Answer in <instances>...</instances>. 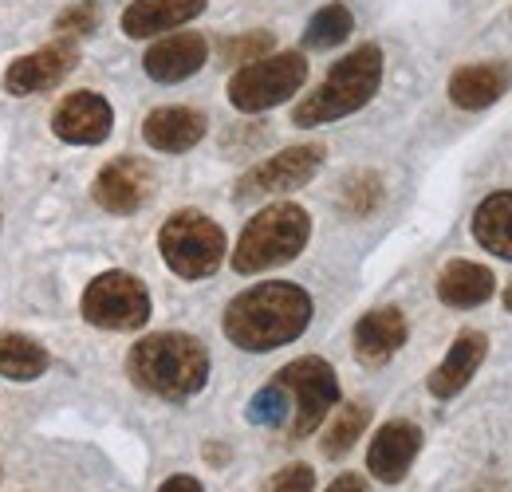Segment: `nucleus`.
<instances>
[{
	"mask_svg": "<svg viewBox=\"0 0 512 492\" xmlns=\"http://www.w3.org/2000/svg\"><path fill=\"white\" fill-rule=\"evenodd\" d=\"M312 311H316L312 296L300 284L268 280V284L241 292L225 308V335L233 347H241L249 355H264V351L296 343L308 331Z\"/></svg>",
	"mask_w": 512,
	"mask_h": 492,
	"instance_id": "f257e3e1",
	"label": "nucleus"
},
{
	"mask_svg": "<svg viewBox=\"0 0 512 492\" xmlns=\"http://www.w3.org/2000/svg\"><path fill=\"white\" fill-rule=\"evenodd\" d=\"M130 382L154 398L186 402L209 382V351L186 331H158L130 347Z\"/></svg>",
	"mask_w": 512,
	"mask_h": 492,
	"instance_id": "f03ea898",
	"label": "nucleus"
},
{
	"mask_svg": "<svg viewBox=\"0 0 512 492\" xmlns=\"http://www.w3.org/2000/svg\"><path fill=\"white\" fill-rule=\"evenodd\" d=\"M379 83H383V48L363 44V48L347 52L339 63H331V71L323 75L320 87L292 107V123L323 126L335 123V119H347L379 95Z\"/></svg>",
	"mask_w": 512,
	"mask_h": 492,
	"instance_id": "7ed1b4c3",
	"label": "nucleus"
},
{
	"mask_svg": "<svg viewBox=\"0 0 512 492\" xmlns=\"http://www.w3.org/2000/svg\"><path fill=\"white\" fill-rule=\"evenodd\" d=\"M308 237H312L308 209H300L296 201H276V205L260 209L245 225L241 241L233 248V272L256 276V272L280 268V264H288L304 252Z\"/></svg>",
	"mask_w": 512,
	"mask_h": 492,
	"instance_id": "20e7f679",
	"label": "nucleus"
},
{
	"mask_svg": "<svg viewBox=\"0 0 512 492\" xmlns=\"http://www.w3.org/2000/svg\"><path fill=\"white\" fill-rule=\"evenodd\" d=\"M158 252L174 276L205 280L221 268L229 245H225V233L213 217H205L197 209H178L174 217H166V225L158 233Z\"/></svg>",
	"mask_w": 512,
	"mask_h": 492,
	"instance_id": "39448f33",
	"label": "nucleus"
},
{
	"mask_svg": "<svg viewBox=\"0 0 512 492\" xmlns=\"http://www.w3.org/2000/svg\"><path fill=\"white\" fill-rule=\"evenodd\" d=\"M304 83H308L304 52H268V56L233 71L229 103L245 115H260V111H272V107L288 103Z\"/></svg>",
	"mask_w": 512,
	"mask_h": 492,
	"instance_id": "423d86ee",
	"label": "nucleus"
},
{
	"mask_svg": "<svg viewBox=\"0 0 512 492\" xmlns=\"http://www.w3.org/2000/svg\"><path fill=\"white\" fill-rule=\"evenodd\" d=\"M276 382L292 398V418H288V433L292 437L316 433L327 422V414L339 406V378H335L331 363H323L316 355L296 359L284 370H276Z\"/></svg>",
	"mask_w": 512,
	"mask_h": 492,
	"instance_id": "0eeeda50",
	"label": "nucleus"
},
{
	"mask_svg": "<svg viewBox=\"0 0 512 492\" xmlns=\"http://www.w3.org/2000/svg\"><path fill=\"white\" fill-rule=\"evenodd\" d=\"M83 319L99 331H138L150 319V292L130 272H103L83 292Z\"/></svg>",
	"mask_w": 512,
	"mask_h": 492,
	"instance_id": "6e6552de",
	"label": "nucleus"
},
{
	"mask_svg": "<svg viewBox=\"0 0 512 492\" xmlns=\"http://www.w3.org/2000/svg\"><path fill=\"white\" fill-rule=\"evenodd\" d=\"M323 150L320 142H304V146H288L272 158H264L260 166H253L249 174H241V182L233 189L237 201H256V197H268V193H292L300 185H308L323 166Z\"/></svg>",
	"mask_w": 512,
	"mask_h": 492,
	"instance_id": "1a4fd4ad",
	"label": "nucleus"
},
{
	"mask_svg": "<svg viewBox=\"0 0 512 492\" xmlns=\"http://www.w3.org/2000/svg\"><path fill=\"white\" fill-rule=\"evenodd\" d=\"M154 185H158L154 166L142 162V158H134V154H123V158H111L99 170L91 193H95L99 209H107L115 217H130V213H138L154 197Z\"/></svg>",
	"mask_w": 512,
	"mask_h": 492,
	"instance_id": "9d476101",
	"label": "nucleus"
},
{
	"mask_svg": "<svg viewBox=\"0 0 512 492\" xmlns=\"http://www.w3.org/2000/svg\"><path fill=\"white\" fill-rule=\"evenodd\" d=\"M75 63H79V48L71 40H56L48 48H36V52L8 63L4 67V91L16 95V99L52 91L56 83H64L67 75H71Z\"/></svg>",
	"mask_w": 512,
	"mask_h": 492,
	"instance_id": "9b49d317",
	"label": "nucleus"
},
{
	"mask_svg": "<svg viewBox=\"0 0 512 492\" xmlns=\"http://www.w3.org/2000/svg\"><path fill=\"white\" fill-rule=\"evenodd\" d=\"M115 130V111L99 91H71L52 111V134L67 146H99Z\"/></svg>",
	"mask_w": 512,
	"mask_h": 492,
	"instance_id": "f8f14e48",
	"label": "nucleus"
},
{
	"mask_svg": "<svg viewBox=\"0 0 512 492\" xmlns=\"http://www.w3.org/2000/svg\"><path fill=\"white\" fill-rule=\"evenodd\" d=\"M418 449H422V430H418L414 422H386V426H379V433L371 437L367 469H371L375 481L398 485V481L410 473Z\"/></svg>",
	"mask_w": 512,
	"mask_h": 492,
	"instance_id": "ddd939ff",
	"label": "nucleus"
},
{
	"mask_svg": "<svg viewBox=\"0 0 512 492\" xmlns=\"http://www.w3.org/2000/svg\"><path fill=\"white\" fill-rule=\"evenodd\" d=\"M205 60H209V40L201 32H170L146 52L142 67L154 83H182L197 75Z\"/></svg>",
	"mask_w": 512,
	"mask_h": 492,
	"instance_id": "4468645a",
	"label": "nucleus"
},
{
	"mask_svg": "<svg viewBox=\"0 0 512 492\" xmlns=\"http://www.w3.org/2000/svg\"><path fill=\"white\" fill-rule=\"evenodd\" d=\"M406 315L398 308H375L355 323V359L363 367H383L406 347Z\"/></svg>",
	"mask_w": 512,
	"mask_h": 492,
	"instance_id": "2eb2a0df",
	"label": "nucleus"
},
{
	"mask_svg": "<svg viewBox=\"0 0 512 492\" xmlns=\"http://www.w3.org/2000/svg\"><path fill=\"white\" fill-rule=\"evenodd\" d=\"M509 87H512L509 63H497V60L469 63V67H457V71L449 75V103L461 107V111H485V107H493Z\"/></svg>",
	"mask_w": 512,
	"mask_h": 492,
	"instance_id": "dca6fc26",
	"label": "nucleus"
},
{
	"mask_svg": "<svg viewBox=\"0 0 512 492\" xmlns=\"http://www.w3.org/2000/svg\"><path fill=\"white\" fill-rule=\"evenodd\" d=\"M209 0H130L123 12V32L130 40H150L162 32H174L182 24L197 20Z\"/></svg>",
	"mask_w": 512,
	"mask_h": 492,
	"instance_id": "f3484780",
	"label": "nucleus"
},
{
	"mask_svg": "<svg viewBox=\"0 0 512 492\" xmlns=\"http://www.w3.org/2000/svg\"><path fill=\"white\" fill-rule=\"evenodd\" d=\"M485 355H489V339H485L481 331H461V335L453 339L449 355L434 367V374H430V394H434L438 402L457 398V394L469 386V378L481 370Z\"/></svg>",
	"mask_w": 512,
	"mask_h": 492,
	"instance_id": "a211bd4d",
	"label": "nucleus"
},
{
	"mask_svg": "<svg viewBox=\"0 0 512 492\" xmlns=\"http://www.w3.org/2000/svg\"><path fill=\"white\" fill-rule=\"evenodd\" d=\"M205 130H209L205 115L193 107H158L146 115L142 138H146V146H154L162 154H186L205 138Z\"/></svg>",
	"mask_w": 512,
	"mask_h": 492,
	"instance_id": "6ab92c4d",
	"label": "nucleus"
},
{
	"mask_svg": "<svg viewBox=\"0 0 512 492\" xmlns=\"http://www.w3.org/2000/svg\"><path fill=\"white\" fill-rule=\"evenodd\" d=\"M493 292H497L493 272L485 264H473V260H453V264L442 268V276H438V300L446 308H457V311L481 308V304L493 300Z\"/></svg>",
	"mask_w": 512,
	"mask_h": 492,
	"instance_id": "aec40b11",
	"label": "nucleus"
},
{
	"mask_svg": "<svg viewBox=\"0 0 512 492\" xmlns=\"http://www.w3.org/2000/svg\"><path fill=\"white\" fill-rule=\"evenodd\" d=\"M473 237L493 256L512 260V189L489 193L473 213Z\"/></svg>",
	"mask_w": 512,
	"mask_h": 492,
	"instance_id": "412c9836",
	"label": "nucleus"
},
{
	"mask_svg": "<svg viewBox=\"0 0 512 492\" xmlns=\"http://www.w3.org/2000/svg\"><path fill=\"white\" fill-rule=\"evenodd\" d=\"M48 370V347H40L32 335L0 331V374L8 382H36Z\"/></svg>",
	"mask_w": 512,
	"mask_h": 492,
	"instance_id": "4be33fe9",
	"label": "nucleus"
},
{
	"mask_svg": "<svg viewBox=\"0 0 512 492\" xmlns=\"http://www.w3.org/2000/svg\"><path fill=\"white\" fill-rule=\"evenodd\" d=\"M355 32V16H351V8L347 4H323L320 12L308 20V28H304V48H312V52H327V48H339L347 36Z\"/></svg>",
	"mask_w": 512,
	"mask_h": 492,
	"instance_id": "5701e85b",
	"label": "nucleus"
},
{
	"mask_svg": "<svg viewBox=\"0 0 512 492\" xmlns=\"http://www.w3.org/2000/svg\"><path fill=\"white\" fill-rule=\"evenodd\" d=\"M367 422H371V410H367L363 402H347V406L331 418L327 433H323V457H343V453L363 437Z\"/></svg>",
	"mask_w": 512,
	"mask_h": 492,
	"instance_id": "b1692460",
	"label": "nucleus"
},
{
	"mask_svg": "<svg viewBox=\"0 0 512 492\" xmlns=\"http://www.w3.org/2000/svg\"><path fill=\"white\" fill-rule=\"evenodd\" d=\"M292 418V398L288 390L272 378L264 390H256V398L249 402V422L253 426H284Z\"/></svg>",
	"mask_w": 512,
	"mask_h": 492,
	"instance_id": "393cba45",
	"label": "nucleus"
},
{
	"mask_svg": "<svg viewBox=\"0 0 512 492\" xmlns=\"http://www.w3.org/2000/svg\"><path fill=\"white\" fill-rule=\"evenodd\" d=\"M276 48V40H272V32H264V28H256V32H241V36H229L221 48H217V56L221 63H253L260 56H268Z\"/></svg>",
	"mask_w": 512,
	"mask_h": 492,
	"instance_id": "a878e982",
	"label": "nucleus"
},
{
	"mask_svg": "<svg viewBox=\"0 0 512 492\" xmlns=\"http://www.w3.org/2000/svg\"><path fill=\"white\" fill-rule=\"evenodd\" d=\"M99 28V4L95 0H75L56 16V32L60 40H75V36H91Z\"/></svg>",
	"mask_w": 512,
	"mask_h": 492,
	"instance_id": "bb28decb",
	"label": "nucleus"
},
{
	"mask_svg": "<svg viewBox=\"0 0 512 492\" xmlns=\"http://www.w3.org/2000/svg\"><path fill=\"white\" fill-rule=\"evenodd\" d=\"M379 201H383V182H379L375 174H359V178H351L347 193H343V209H347L351 217H367Z\"/></svg>",
	"mask_w": 512,
	"mask_h": 492,
	"instance_id": "cd10ccee",
	"label": "nucleus"
},
{
	"mask_svg": "<svg viewBox=\"0 0 512 492\" xmlns=\"http://www.w3.org/2000/svg\"><path fill=\"white\" fill-rule=\"evenodd\" d=\"M316 489V473L312 465H284L280 473L268 477L264 492H312Z\"/></svg>",
	"mask_w": 512,
	"mask_h": 492,
	"instance_id": "c85d7f7f",
	"label": "nucleus"
},
{
	"mask_svg": "<svg viewBox=\"0 0 512 492\" xmlns=\"http://www.w3.org/2000/svg\"><path fill=\"white\" fill-rule=\"evenodd\" d=\"M327 492H371V485H367L359 473H343V477L331 481V489Z\"/></svg>",
	"mask_w": 512,
	"mask_h": 492,
	"instance_id": "c756f323",
	"label": "nucleus"
},
{
	"mask_svg": "<svg viewBox=\"0 0 512 492\" xmlns=\"http://www.w3.org/2000/svg\"><path fill=\"white\" fill-rule=\"evenodd\" d=\"M158 492H205V489H201V481H197V477H170Z\"/></svg>",
	"mask_w": 512,
	"mask_h": 492,
	"instance_id": "7c9ffc66",
	"label": "nucleus"
},
{
	"mask_svg": "<svg viewBox=\"0 0 512 492\" xmlns=\"http://www.w3.org/2000/svg\"><path fill=\"white\" fill-rule=\"evenodd\" d=\"M505 311H509V315H512V284H509V288H505Z\"/></svg>",
	"mask_w": 512,
	"mask_h": 492,
	"instance_id": "2f4dec72",
	"label": "nucleus"
},
{
	"mask_svg": "<svg viewBox=\"0 0 512 492\" xmlns=\"http://www.w3.org/2000/svg\"><path fill=\"white\" fill-rule=\"evenodd\" d=\"M0 477H4V473H0Z\"/></svg>",
	"mask_w": 512,
	"mask_h": 492,
	"instance_id": "473e14b6",
	"label": "nucleus"
}]
</instances>
